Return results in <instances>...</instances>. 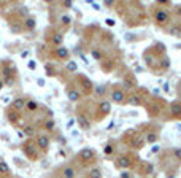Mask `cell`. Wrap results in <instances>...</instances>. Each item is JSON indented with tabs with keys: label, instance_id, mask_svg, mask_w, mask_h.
<instances>
[{
	"label": "cell",
	"instance_id": "cell-1",
	"mask_svg": "<svg viewBox=\"0 0 181 178\" xmlns=\"http://www.w3.org/2000/svg\"><path fill=\"white\" fill-rule=\"evenodd\" d=\"M114 167L118 170H132V168L137 167V164L140 162V159L135 153H122L119 156H116L113 159Z\"/></svg>",
	"mask_w": 181,
	"mask_h": 178
},
{
	"label": "cell",
	"instance_id": "cell-2",
	"mask_svg": "<svg viewBox=\"0 0 181 178\" xmlns=\"http://www.w3.org/2000/svg\"><path fill=\"white\" fill-rule=\"evenodd\" d=\"M122 141L126 147H129L133 151H138L145 147V138H143V134L140 130H127L126 134L122 135Z\"/></svg>",
	"mask_w": 181,
	"mask_h": 178
},
{
	"label": "cell",
	"instance_id": "cell-3",
	"mask_svg": "<svg viewBox=\"0 0 181 178\" xmlns=\"http://www.w3.org/2000/svg\"><path fill=\"white\" fill-rule=\"evenodd\" d=\"M73 84H75V88L81 92L83 97H87V95H92L94 94V83L91 81L89 76H86V75H76L75 76V80H73Z\"/></svg>",
	"mask_w": 181,
	"mask_h": 178
},
{
	"label": "cell",
	"instance_id": "cell-4",
	"mask_svg": "<svg viewBox=\"0 0 181 178\" xmlns=\"http://www.w3.org/2000/svg\"><path fill=\"white\" fill-rule=\"evenodd\" d=\"M0 73H2V78H3V84L7 86H13L16 83V78H18V73H16V67L11 61H5L3 62L2 68H0Z\"/></svg>",
	"mask_w": 181,
	"mask_h": 178
},
{
	"label": "cell",
	"instance_id": "cell-5",
	"mask_svg": "<svg viewBox=\"0 0 181 178\" xmlns=\"http://www.w3.org/2000/svg\"><path fill=\"white\" fill-rule=\"evenodd\" d=\"M143 129H140V132L143 134V138H145V145H154L156 141H159L160 137V129L154 124H145L141 126Z\"/></svg>",
	"mask_w": 181,
	"mask_h": 178
},
{
	"label": "cell",
	"instance_id": "cell-6",
	"mask_svg": "<svg viewBox=\"0 0 181 178\" xmlns=\"http://www.w3.org/2000/svg\"><path fill=\"white\" fill-rule=\"evenodd\" d=\"M22 153L26 154V157L29 159V161L32 162H35V161H38V159L41 157V151H40V148L37 147V143H35V140H26L24 143H22Z\"/></svg>",
	"mask_w": 181,
	"mask_h": 178
},
{
	"label": "cell",
	"instance_id": "cell-7",
	"mask_svg": "<svg viewBox=\"0 0 181 178\" xmlns=\"http://www.w3.org/2000/svg\"><path fill=\"white\" fill-rule=\"evenodd\" d=\"M151 15H152V19H154V24L159 26V27H164L169 24L170 21V11L167 8H162V7H157L154 5L151 10Z\"/></svg>",
	"mask_w": 181,
	"mask_h": 178
},
{
	"label": "cell",
	"instance_id": "cell-8",
	"mask_svg": "<svg viewBox=\"0 0 181 178\" xmlns=\"http://www.w3.org/2000/svg\"><path fill=\"white\" fill-rule=\"evenodd\" d=\"M45 42L49 45V46H53L54 49L56 48H60L64 43V32H60L57 29H48L45 34Z\"/></svg>",
	"mask_w": 181,
	"mask_h": 178
},
{
	"label": "cell",
	"instance_id": "cell-9",
	"mask_svg": "<svg viewBox=\"0 0 181 178\" xmlns=\"http://www.w3.org/2000/svg\"><path fill=\"white\" fill-rule=\"evenodd\" d=\"M126 100H127V92L124 91V88L121 84H114L111 88V103L126 105Z\"/></svg>",
	"mask_w": 181,
	"mask_h": 178
},
{
	"label": "cell",
	"instance_id": "cell-10",
	"mask_svg": "<svg viewBox=\"0 0 181 178\" xmlns=\"http://www.w3.org/2000/svg\"><path fill=\"white\" fill-rule=\"evenodd\" d=\"M76 159H78L81 164L87 166V164L95 162L97 153H95V149H92V148H83V149H80V153L76 154Z\"/></svg>",
	"mask_w": 181,
	"mask_h": 178
},
{
	"label": "cell",
	"instance_id": "cell-11",
	"mask_svg": "<svg viewBox=\"0 0 181 178\" xmlns=\"http://www.w3.org/2000/svg\"><path fill=\"white\" fill-rule=\"evenodd\" d=\"M111 100H106V99H103V100H100L99 103H97V107H95V113H97V119L94 118L95 121H100V119H103L105 116H108L110 113H111Z\"/></svg>",
	"mask_w": 181,
	"mask_h": 178
},
{
	"label": "cell",
	"instance_id": "cell-12",
	"mask_svg": "<svg viewBox=\"0 0 181 178\" xmlns=\"http://www.w3.org/2000/svg\"><path fill=\"white\" fill-rule=\"evenodd\" d=\"M145 107H148V113H149L151 116H159V113L164 111V102L159 100L157 97L149 99V102H146Z\"/></svg>",
	"mask_w": 181,
	"mask_h": 178
},
{
	"label": "cell",
	"instance_id": "cell-13",
	"mask_svg": "<svg viewBox=\"0 0 181 178\" xmlns=\"http://www.w3.org/2000/svg\"><path fill=\"white\" fill-rule=\"evenodd\" d=\"M124 88V91H132L133 88H137V80H135V75H133V72L127 70L126 73L122 75V84H121Z\"/></svg>",
	"mask_w": 181,
	"mask_h": 178
},
{
	"label": "cell",
	"instance_id": "cell-14",
	"mask_svg": "<svg viewBox=\"0 0 181 178\" xmlns=\"http://www.w3.org/2000/svg\"><path fill=\"white\" fill-rule=\"evenodd\" d=\"M35 143H37V147L40 148V151H48V148H49V145H51V137L48 134H45V132H41V134H38L35 137Z\"/></svg>",
	"mask_w": 181,
	"mask_h": 178
},
{
	"label": "cell",
	"instance_id": "cell-15",
	"mask_svg": "<svg viewBox=\"0 0 181 178\" xmlns=\"http://www.w3.org/2000/svg\"><path fill=\"white\" fill-rule=\"evenodd\" d=\"M126 105H133V107H138V105H145V99L140 91H133V92H127V100Z\"/></svg>",
	"mask_w": 181,
	"mask_h": 178
},
{
	"label": "cell",
	"instance_id": "cell-16",
	"mask_svg": "<svg viewBox=\"0 0 181 178\" xmlns=\"http://www.w3.org/2000/svg\"><path fill=\"white\" fill-rule=\"evenodd\" d=\"M135 170L140 173V177H149L151 173H152V164H149V162H143V161H140L137 164V167H135Z\"/></svg>",
	"mask_w": 181,
	"mask_h": 178
},
{
	"label": "cell",
	"instance_id": "cell-17",
	"mask_svg": "<svg viewBox=\"0 0 181 178\" xmlns=\"http://www.w3.org/2000/svg\"><path fill=\"white\" fill-rule=\"evenodd\" d=\"M76 122H78V126H80L83 130H89L91 126H92L89 116H87L86 113H81V111H78V115H76Z\"/></svg>",
	"mask_w": 181,
	"mask_h": 178
},
{
	"label": "cell",
	"instance_id": "cell-18",
	"mask_svg": "<svg viewBox=\"0 0 181 178\" xmlns=\"http://www.w3.org/2000/svg\"><path fill=\"white\" fill-rule=\"evenodd\" d=\"M5 116H7V119L10 124L13 126H19V122H21V113L19 111H16V110H13V108H8V110L5 111Z\"/></svg>",
	"mask_w": 181,
	"mask_h": 178
},
{
	"label": "cell",
	"instance_id": "cell-19",
	"mask_svg": "<svg viewBox=\"0 0 181 178\" xmlns=\"http://www.w3.org/2000/svg\"><path fill=\"white\" fill-rule=\"evenodd\" d=\"M67 97H68V100H70V102L76 103V102H80V100H81L83 95H81L80 91L75 88V84L72 83V86H67Z\"/></svg>",
	"mask_w": 181,
	"mask_h": 178
},
{
	"label": "cell",
	"instance_id": "cell-20",
	"mask_svg": "<svg viewBox=\"0 0 181 178\" xmlns=\"http://www.w3.org/2000/svg\"><path fill=\"white\" fill-rule=\"evenodd\" d=\"M53 57L57 59V61H67V59L70 57V51H68L67 48H64V46L56 48L53 51Z\"/></svg>",
	"mask_w": 181,
	"mask_h": 178
},
{
	"label": "cell",
	"instance_id": "cell-21",
	"mask_svg": "<svg viewBox=\"0 0 181 178\" xmlns=\"http://www.w3.org/2000/svg\"><path fill=\"white\" fill-rule=\"evenodd\" d=\"M41 129L45 130V134H51V132L56 130V121L53 119V118H46V119L41 121Z\"/></svg>",
	"mask_w": 181,
	"mask_h": 178
},
{
	"label": "cell",
	"instance_id": "cell-22",
	"mask_svg": "<svg viewBox=\"0 0 181 178\" xmlns=\"http://www.w3.org/2000/svg\"><path fill=\"white\" fill-rule=\"evenodd\" d=\"M100 65H102V70L105 72V73H111V72L116 68V62L113 61V59H106L103 57L100 61Z\"/></svg>",
	"mask_w": 181,
	"mask_h": 178
},
{
	"label": "cell",
	"instance_id": "cell-23",
	"mask_svg": "<svg viewBox=\"0 0 181 178\" xmlns=\"http://www.w3.org/2000/svg\"><path fill=\"white\" fill-rule=\"evenodd\" d=\"M26 103H27V99H24V97H16L11 102V107L10 108H13V110H16V111L21 113L22 110H26Z\"/></svg>",
	"mask_w": 181,
	"mask_h": 178
},
{
	"label": "cell",
	"instance_id": "cell-24",
	"mask_svg": "<svg viewBox=\"0 0 181 178\" xmlns=\"http://www.w3.org/2000/svg\"><path fill=\"white\" fill-rule=\"evenodd\" d=\"M22 27H24L27 32L35 30V27H37V19H35L34 16H26V18H24V22H22Z\"/></svg>",
	"mask_w": 181,
	"mask_h": 178
},
{
	"label": "cell",
	"instance_id": "cell-25",
	"mask_svg": "<svg viewBox=\"0 0 181 178\" xmlns=\"http://www.w3.org/2000/svg\"><path fill=\"white\" fill-rule=\"evenodd\" d=\"M170 115L171 118H181V102L175 100L170 103Z\"/></svg>",
	"mask_w": 181,
	"mask_h": 178
},
{
	"label": "cell",
	"instance_id": "cell-26",
	"mask_svg": "<svg viewBox=\"0 0 181 178\" xmlns=\"http://www.w3.org/2000/svg\"><path fill=\"white\" fill-rule=\"evenodd\" d=\"M103 154L106 157H113L116 154V143L114 141H108V143L103 147Z\"/></svg>",
	"mask_w": 181,
	"mask_h": 178
},
{
	"label": "cell",
	"instance_id": "cell-27",
	"mask_svg": "<svg viewBox=\"0 0 181 178\" xmlns=\"http://www.w3.org/2000/svg\"><path fill=\"white\" fill-rule=\"evenodd\" d=\"M59 26L62 27L64 30L70 29V27H72V18H70V15H60V18H59Z\"/></svg>",
	"mask_w": 181,
	"mask_h": 178
},
{
	"label": "cell",
	"instance_id": "cell-28",
	"mask_svg": "<svg viewBox=\"0 0 181 178\" xmlns=\"http://www.w3.org/2000/svg\"><path fill=\"white\" fill-rule=\"evenodd\" d=\"M11 177L10 166L7 164V161H0V178H8Z\"/></svg>",
	"mask_w": 181,
	"mask_h": 178
},
{
	"label": "cell",
	"instance_id": "cell-29",
	"mask_svg": "<svg viewBox=\"0 0 181 178\" xmlns=\"http://www.w3.org/2000/svg\"><path fill=\"white\" fill-rule=\"evenodd\" d=\"M26 110L29 113H37L40 110V103L37 102V100H34V99H29L27 103H26Z\"/></svg>",
	"mask_w": 181,
	"mask_h": 178
},
{
	"label": "cell",
	"instance_id": "cell-30",
	"mask_svg": "<svg viewBox=\"0 0 181 178\" xmlns=\"http://www.w3.org/2000/svg\"><path fill=\"white\" fill-rule=\"evenodd\" d=\"M106 92H108V88H106V86H95V88H94V94H92V95H94L95 99H102V100H103Z\"/></svg>",
	"mask_w": 181,
	"mask_h": 178
},
{
	"label": "cell",
	"instance_id": "cell-31",
	"mask_svg": "<svg viewBox=\"0 0 181 178\" xmlns=\"http://www.w3.org/2000/svg\"><path fill=\"white\" fill-rule=\"evenodd\" d=\"M91 56L95 59V61H102V59L105 57V53H103V49L102 48H92V51H91Z\"/></svg>",
	"mask_w": 181,
	"mask_h": 178
},
{
	"label": "cell",
	"instance_id": "cell-32",
	"mask_svg": "<svg viewBox=\"0 0 181 178\" xmlns=\"http://www.w3.org/2000/svg\"><path fill=\"white\" fill-rule=\"evenodd\" d=\"M62 178H75V168L72 166H65L62 168Z\"/></svg>",
	"mask_w": 181,
	"mask_h": 178
},
{
	"label": "cell",
	"instance_id": "cell-33",
	"mask_svg": "<svg viewBox=\"0 0 181 178\" xmlns=\"http://www.w3.org/2000/svg\"><path fill=\"white\" fill-rule=\"evenodd\" d=\"M87 178H103V173L99 167H92L89 173H87Z\"/></svg>",
	"mask_w": 181,
	"mask_h": 178
},
{
	"label": "cell",
	"instance_id": "cell-34",
	"mask_svg": "<svg viewBox=\"0 0 181 178\" xmlns=\"http://www.w3.org/2000/svg\"><path fill=\"white\" fill-rule=\"evenodd\" d=\"M24 135H27L29 138H32V137L35 135V126H34V124L24 126Z\"/></svg>",
	"mask_w": 181,
	"mask_h": 178
},
{
	"label": "cell",
	"instance_id": "cell-35",
	"mask_svg": "<svg viewBox=\"0 0 181 178\" xmlns=\"http://www.w3.org/2000/svg\"><path fill=\"white\" fill-rule=\"evenodd\" d=\"M119 178H133V173L130 170H122V172H121V177Z\"/></svg>",
	"mask_w": 181,
	"mask_h": 178
},
{
	"label": "cell",
	"instance_id": "cell-36",
	"mask_svg": "<svg viewBox=\"0 0 181 178\" xmlns=\"http://www.w3.org/2000/svg\"><path fill=\"white\" fill-rule=\"evenodd\" d=\"M67 70L68 72H76V62H73V61H70L67 64Z\"/></svg>",
	"mask_w": 181,
	"mask_h": 178
},
{
	"label": "cell",
	"instance_id": "cell-37",
	"mask_svg": "<svg viewBox=\"0 0 181 178\" xmlns=\"http://www.w3.org/2000/svg\"><path fill=\"white\" fill-rule=\"evenodd\" d=\"M27 67H29V68H30V70H35V68H37V64H35L34 61H30L29 64H27Z\"/></svg>",
	"mask_w": 181,
	"mask_h": 178
},
{
	"label": "cell",
	"instance_id": "cell-38",
	"mask_svg": "<svg viewBox=\"0 0 181 178\" xmlns=\"http://www.w3.org/2000/svg\"><path fill=\"white\" fill-rule=\"evenodd\" d=\"M62 7H64V8H72V2H64Z\"/></svg>",
	"mask_w": 181,
	"mask_h": 178
},
{
	"label": "cell",
	"instance_id": "cell-39",
	"mask_svg": "<svg viewBox=\"0 0 181 178\" xmlns=\"http://www.w3.org/2000/svg\"><path fill=\"white\" fill-rule=\"evenodd\" d=\"M105 5H106V7H113V5H114V3H113V2H111V0H106V2H105Z\"/></svg>",
	"mask_w": 181,
	"mask_h": 178
},
{
	"label": "cell",
	"instance_id": "cell-40",
	"mask_svg": "<svg viewBox=\"0 0 181 178\" xmlns=\"http://www.w3.org/2000/svg\"><path fill=\"white\" fill-rule=\"evenodd\" d=\"M3 86H5V84H3V80H0V91L3 89Z\"/></svg>",
	"mask_w": 181,
	"mask_h": 178
},
{
	"label": "cell",
	"instance_id": "cell-41",
	"mask_svg": "<svg viewBox=\"0 0 181 178\" xmlns=\"http://www.w3.org/2000/svg\"><path fill=\"white\" fill-rule=\"evenodd\" d=\"M169 178H173V177H169Z\"/></svg>",
	"mask_w": 181,
	"mask_h": 178
}]
</instances>
